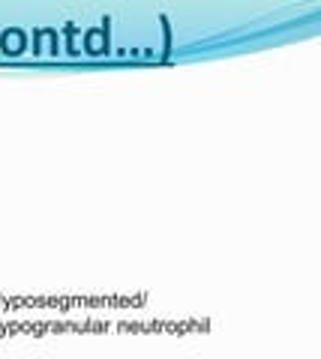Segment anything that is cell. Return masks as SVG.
<instances>
[{
    "mask_svg": "<svg viewBox=\"0 0 321 359\" xmlns=\"http://www.w3.org/2000/svg\"><path fill=\"white\" fill-rule=\"evenodd\" d=\"M0 48H4V54H21L27 48V36H25V30H6L4 36H0Z\"/></svg>",
    "mask_w": 321,
    "mask_h": 359,
    "instance_id": "6da1fadb",
    "label": "cell"
}]
</instances>
